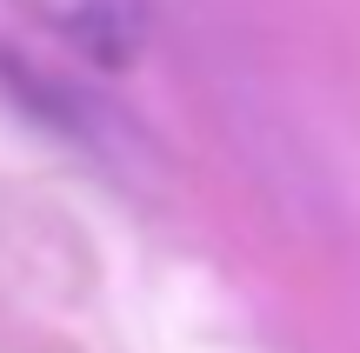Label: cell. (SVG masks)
<instances>
[{"instance_id":"6da1fadb","label":"cell","mask_w":360,"mask_h":353,"mask_svg":"<svg viewBox=\"0 0 360 353\" xmlns=\"http://www.w3.org/2000/svg\"><path fill=\"white\" fill-rule=\"evenodd\" d=\"M0 93H7L34 127H47V133H60V140L87 147V154H101L107 167L134 147L127 120H114V107H101L87 87H74L67 74L34 67L27 53H13V47H0Z\"/></svg>"},{"instance_id":"7a4b0ae2","label":"cell","mask_w":360,"mask_h":353,"mask_svg":"<svg viewBox=\"0 0 360 353\" xmlns=\"http://www.w3.org/2000/svg\"><path fill=\"white\" fill-rule=\"evenodd\" d=\"M20 7L94 67H127L147 40V0H20Z\"/></svg>"}]
</instances>
